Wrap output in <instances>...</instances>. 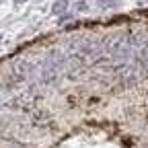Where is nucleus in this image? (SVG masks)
Wrapping results in <instances>:
<instances>
[{"mask_svg": "<svg viewBox=\"0 0 148 148\" xmlns=\"http://www.w3.org/2000/svg\"><path fill=\"white\" fill-rule=\"evenodd\" d=\"M62 68H64V58L51 53L49 58L43 62V66H41V80L43 82H53L56 78L60 76Z\"/></svg>", "mask_w": 148, "mask_h": 148, "instance_id": "nucleus-1", "label": "nucleus"}, {"mask_svg": "<svg viewBox=\"0 0 148 148\" xmlns=\"http://www.w3.org/2000/svg\"><path fill=\"white\" fill-rule=\"evenodd\" d=\"M31 123L39 130H49L53 125V117L47 109H41V107H35V111L31 113Z\"/></svg>", "mask_w": 148, "mask_h": 148, "instance_id": "nucleus-2", "label": "nucleus"}, {"mask_svg": "<svg viewBox=\"0 0 148 148\" xmlns=\"http://www.w3.org/2000/svg\"><path fill=\"white\" fill-rule=\"evenodd\" d=\"M64 10H68V0H56L51 4V14H62Z\"/></svg>", "mask_w": 148, "mask_h": 148, "instance_id": "nucleus-3", "label": "nucleus"}, {"mask_svg": "<svg viewBox=\"0 0 148 148\" xmlns=\"http://www.w3.org/2000/svg\"><path fill=\"white\" fill-rule=\"evenodd\" d=\"M99 2H101V0H99ZM121 2V0H103V4H107V8H111V6H117Z\"/></svg>", "mask_w": 148, "mask_h": 148, "instance_id": "nucleus-4", "label": "nucleus"}]
</instances>
